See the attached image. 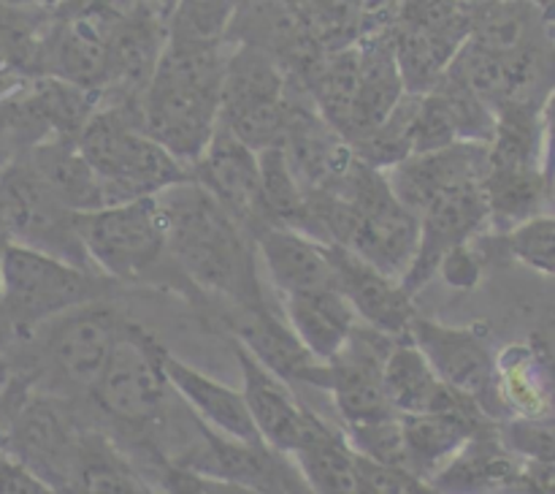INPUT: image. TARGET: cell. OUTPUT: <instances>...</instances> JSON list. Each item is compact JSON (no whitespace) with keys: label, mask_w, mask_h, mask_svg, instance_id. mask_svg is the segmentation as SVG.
<instances>
[{"label":"cell","mask_w":555,"mask_h":494,"mask_svg":"<svg viewBox=\"0 0 555 494\" xmlns=\"http://www.w3.org/2000/svg\"><path fill=\"white\" fill-rule=\"evenodd\" d=\"M168 258L193 291L231 304L236 313L269 307L258 277L255 239L193 179L163 190Z\"/></svg>","instance_id":"cell-1"},{"label":"cell","mask_w":555,"mask_h":494,"mask_svg":"<svg viewBox=\"0 0 555 494\" xmlns=\"http://www.w3.org/2000/svg\"><path fill=\"white\" fill-rule=\"evenodd\" d=\"M222 76V43L166 41L155 74L139 98L141 128L182 166L193 168L220 128Z\"/></svg>","instance_id":"cell-2"},{"label":"cell","mask_w":555,"mask_h":494,"mask_svg":"<svg viewBox=\"0 0 555 494\" xmlns=\"http://www.w3.org/2000/svg\"><path fill=\"white\" fill-rule=\"evenodd\" d=\"M76 144L103 182L106 206L160 195L190 179V168L141 128L139 103H101Z\"/></svg>","instance_id":"cell-3"},{"label":"cell","mask_w":555,"mask_h":494,"mask_svg":"<svg viewBox=\"0 0 555 494\" xmlns=\"http://www.w3.org/2000/svg\"><path fill=\"white\" fill-rule=\"evenodd\" d=\"M119 282L108 280L95 269L60 261L38 250L9 244L3 258V282H0V324L14 337H33L49 320L87 307L108 302Z\"/></svg>","instance_id":"cell-4"},{"label":"cell","mask_w":555,"mask_h":494,"mask_svg":"<svg viewBox=\"0 0 555 494\" xmlns=\"http://www.w3.org/2000/svg\"><path fill=\"white\" fill-rule=\"evenodd\" d=\"M85 253L103 277L141 282L160 271L168 258V220L157 195L108 204L76 215Z\"/></svg>","instance_id":"cell-5"},{"label":"cell","mask_w":555,"mask_h":494,"mask_svg":"<svg viewBox=\"0 0 555 494\" xmlns=\"http://www.w3.org/2000/svg\"><path fill=\"white\" fill-rule=\"evenodd\" d=\"M296 87L271 54L236 43L225 54L220 125L242 139L249 150L276 147L291 123Z\"/></svg>","instance_id":"cell-6"},{"label":"cell","mask_w":555,"mask_h":494,"mask_svg":"<svg viewBox=\"0 0 555 494\" xmlns=\"http://www.w3.org/2000/svg\"><path fill=\"white\" fill-rule=\"evenodd\" d=\"M166 353L168 347L146 326L122 318L106 369L90 391L95 405L128 427L160 421L173 396Z\"/></svg>","instance_id":"cell-7"},{"label":"cell","mask_w":555,"mask_h":494,"mask_svg":"<svg viewBox=\"0 0 555 494\" xmlns=\"http://www.w3.org/2000/svg\"><path fill=\"white\" fill-rule=\"evenodd\" d=\"M0 226L14 244L54 255L81 269H95L76 231V212L65 210L43 188L25 155L11 157L0 166Z\"/></svg>","instance_id":"cell-8"},{"label":"cell","mask_w":555,"mask_h":494,"mask_svg":"<svg viewBox=\"0 0 555 494\" xmlns=\"http://www.w3.org/2000/svg\"><path fill=\"white\" fill-rule=\"evenodd\" d=\"M406 337L448 389L475 400L491 421L504 416L496 394V353L480 326H448L417 313Z\"/></svg>","instance_id":"cell-9"},{"label":"cell","mask_w":555,"mask_h":494,"mask_svg":"<svg viewBox=\"0 0 555 494\" xmlns=\"http://www.w3.org/2000/svg\"><path fill=\"white\" fill-rule=\"evenodd\" d=\"M390 345L393 337L358 324L345 347L331 362L320 364L314 389L328 391L345 427H361L396 416L383 383Z\"/></svg>","instance_id":"cell-10"},{"label":"cell","mask_w":555,"mask_h":494,"mask_svg":"<svg viewBox=\"0 0 555 494\" xmlns=\"http://www.w3.org/2000/svg\"><path fill=\"white\" fill-rule=\"evenodd\" d=\"M417 223L421 231H417L415 258L399 280L410 296H417L437 277L439 264L450 250L475 242L491 226L482 182H466L439 193L417 215Z\"/></svg>","instance_id":"cell-11"},{"label":"cell","mask_w":555,"mask_h":494,"mask_svg":"<svg viewBox=\"0 0 555 494\" xmlns=\"http://www.w3.org/2000/svg\"><path fill=\"white\" fill-rule=\"evenodd\" d=\"M190 179L206 190L249 237L271 226L260 190L258 152L228 128H217L204 155L190 168Z\"/></svg>","instance_id":"cell-12"},{"label":"cell","mask_w":555,"mask_h":494,"mask_svg":"<svg viewBox=\"0 0 555 494\" xmlns=\"http://www.w3.org/2000/svg\"><path fill=\"white\" fill-rule=\"evenodd\" d=\"M122 315L108 302L76 307L49 320L47 364L65 385L90 394L114 351Z\"/></svg>","instance_id":"cell-13"},{"label":"cell","mask_w":555,"mask_h":494,"mask_svg":"<svg viewBox=\"0 0 555 494\" xmlns=\"http://www.w3.org/2000/svg\"><path fill=\"white\" fill-rule=\"evenodd\" d=\"M334 288L350 304L356 318L385 337H406L412 318L417 315L415 296L401 288L396 277L366 264L341 244H328Z\"/></svg>","instance_id":"cell-14"},{"label":"cell","mask_w":555,"mask_h":494,"mask_svg":"<svg viewBox=\"0 0 555 494\" xmlns=\"http://www.w3.org/2000/svg\"><path fill=\"white\" fill-rule=\"evenodd\" d=\"M231 347L242 369V396L258 429V438L263 440L266 448L291 459L307 434L314 410H309L291 383L263 367L242 342L231 340Z\"/></svg>","instance_id":"cell-15"},{"label":"cell","mask_w":555,"mask_h":494,"mask_svg":"<svg viewBox=\"0 0 555 494\" xmlns=\"http://www.w3.org/2000/svg\"><path fill=\"white\" fill-rule=\"evenodd\" d=\"M488 168V144H459L442 147L434 152H417L404 157L393 168L385 172L390 190L396 199L421 215L439 193L450 188H459L466 182H482Z\"/></svg>","instance_id":"cell-16"},{"label":"cell","mask_w":555,"mask_h":494,"mask_svg":"<svg viewBox=\"0 0 555 494\" xmlns=\"http://www.w3.org/2000/svg\"><path fill=\"white\" fill-rule=\"evenodd\" d=\"M428 483L437 494H524V459L488 423Z\"/></svg>","instance_id":"cell-17"},{"label":"cell","mask_w":555,"mask_h":494,"mask_svg":"<svg viewBox=\"0 0 555 494\" xmlns=\"http://www.w3.org/2000/svg\"><path fill=\"white\" fill-rule=\"evenodd\" d=\"M404 434L406 470L431 481L482 427L493 423L477 402H461L448 410L399 416Z\"/></svg>","instance_id":"cell-18"},{"label":"cell","mask_w":555,"mask_h":494,"mask_svg":"<svg viewBox=\"0 0 555 494\" xmlns=\"http://www.w3.org/2000/svg\"><path fill=\"white\" fill-rule=\"evenodd\" d=\"M166 375L173 394L188 405L195 421H201L206 429H211V432L222 434L228 440L263 445L242 391L231 389V385L209 378L201 369L190 367L188 362L177 358L171 351L166 353Z\"/></svg>","instance_id":"cell-19"},{"label":"cell","mask_w":555,"mask_h":494,"mask_svg":"<svg viewBox=\"0 0 555 494\" xmlns=\"http://www.w3.org/2000/svg\"><path fill=\"white\" fill-rule=\"evenodd\" d=\"M361 52V74H358V92L352 103L350 125L345 130L347 144H356L361 136L377 128L396 109V103L406 96L401 81L399 63H396L390 25L366 33L358 41Z\"/></svg>","instance_id":"cell-20"},{"label":"cell","mask_w":555,"mask_h":494,"mask_svg":"<svg viewBox=\"0 0 555 494\" xmlns=\"http://www.w3.org/2000/svg\"><path fill=\"white\" fill-rule=\"evenodd\" d=\"M255 250L280 296L334 286L328 244L307 233L285 226H269L255 233Z\"/></svg>","instance_id":"cell-21"},{"label":"cell","mask_w":555,"mask_h":494,"mask_svg":"<svg viewBox=\"0 0 555 494\" xmlns=\"http://www.w3.org/2000/svg\"><path fill=\"white\" fill-rule=\"evenodd\" d=\"M285 324L318 362H331L361 320L334 286L280 296Z\"/></svg>","instance_id":"cell-22"},{"label":"cell","mask_w":555,"mask_h":494,"mask_svg":"<svg viewBox=\"0 0 555 494\" xmlns=\"http://www.w3.org/2000/svg\"><path fill=\"white\" fill-rule=\"evenodd\" d=\"M231 329L233 340L242 342L263 367L280 375L285 383L314 385L323 362L309 356L307 347L296 340L291 326L271 309V304L253 313H236V318H231Z\"/></svg>","instance_id":"cell-23"},{"label":"cell","mask_w":555,"mask_h":494,"mask_svg":"<svg viewBox=\"0 0 555 494\" xmlns=\"http://www.w3.org/2000/svg\"><path fill=\"white\" fill-rule=\"evenodd\" d=\"M27 166L33 168L43 188L60 201L68 212H92L106 206V190L87 157L81 155L76 139H52L41 141L25 152Z\"/></svg>","instance_id":"cell-24"},{"label":"cell","mask_w":555,"mask_h":494,"mask_svg":"<svg viewBox=\"0 0 555 494\" xmlns=\"http://www.w3.org/2000/svg\"><path fill=\"white\" fill-rule=\"evenodd\" d=\"M385 394L396 416H417V413L448 410V407L469 402V396L448 389L431 364L410 342V337H399L390 345L388 358L383 367ZM475 402V400H472Z\"/></svg>","instance_id":"cell-25"},{"label":"cell","mask_w":555,"mask_h":494,"mask_svg":"<svg viewBox=\"0 0 555 494\" xmlns=\"http://www.w3.org/2000/svg\"><path fill=\"white\" fill-rule=\"evenodd\" d=\"M553 20L531 0H482L472 3L469 38L475 47L496 54H515L520 49L553 41Z\"/></svg>","instance_id":"cell-26"},{"label":"cell","mask_w":555,"mask_h":494,"mask_svg":"<svg viewBox=\"0 0 555 494\" xmlns=\"http://www.w3.org/2000/svg\"><path fill=\"white\" fill-rule=\"evenodd\" d=\"M291 461L312 494H361L358 454L350 448L345 432L323 421L318 413Z\"/></svg>","instance_id":"cell-27"},{"label":"cell","mask_w":555,"mask_h":494,"mask_svg":"<svg viewBox=\"0 0 555 494\" xmlns=\"http://www.w3.org/2000/svg\"><path fill=\"white\" fill-rule=\"evenodd\" d=\"M496 394L504 416H553V385L545 362L531 342L507 345L496 356Z\"/></svg>","instance_id":"cell-28"},{"label":"cell","mask_w":555,"mask_h":494,"mask_svg":"<svg viewBox=\"0 0 555 494\" xmlns=\"http://www.w3.org/2000/svg\"><path fill=\"white\" fill-rule=\"evenodd\" d=\"M553 188L542 168H486L482 195L488 204V220L499 233L513 231L520 223L540 215Z\"/></svg>","instance_id":"cell-29"},{"label":"cell","mask_w":555,"mask_h":494,"mask_svg":"<svg viewBox=\"0 0 555 494\" xmlns=\"http://www.w3.org/2000/svg\"><path fill=\"white\" fill-rule=\"evenodd\" d=\"M68 494H155L150 483L119 456L106 440L81 438L74 472V492Z\"/></svg>","instance_id":"cell-30"},{"label":"cell","mask_w":555,"mask_h":494,"mask_svg":"<svg viewBox=\"0 0 555 494\" xmlns=\"http://www.w3.org/2000/svg\"><path fill=\"white\" fill-rule=\"evenodd\" d=\"M242 0H173L168 11V41L217 47L228 38Z\"/></svg>","instance_id":"cell-31"},{"label":"cell","mask_w":555,"mask_h":494,"mask_svg":"<svg viewBox=\"0 0 555 494\" xmlns=\"http://www.w3.org/2000/svg\"><path fill=\"white\" fill-rule=\"evenodd\" d=\"M434 96L442 101L450 123H453L459 141H472V144H488L496 128V114L488 103H482L466 85H461L455 76L444 71L442 79L434 87Z\"/></svg>","instance_id":"cell-32"},{"label":"cell","mask_w":555,"mask_h":494,"mask_svg":"<svg viewBox=\"0 0 555 494\" xmlns=\"http://www.w3.org/2000/svg\"><path fill=\"white\" fill-rule=\"evenodd\" d=\"M393 22L415 25L464 47L469 38L472 3L466 0H401Z\"/></svg>","instance_id":"cell-33"},{"label":"cell","mask_w":555,"mask_h":494,"mask_svg":"<svg viewBox=\"0 0 555 494\" xmlns=\"http://www.w3.org/2000/svg\"><path fill=\"white\" fill-rule=\"evenodd\" d=\"M507 253L520 264L555 277V215H537L502 233Z\"/></svg>","instance_id":"cell-34"},{"label":"cell","mask_w":555,"mask_h":494,"mask_svg":"<svg viewBox=\"0 0 555 494\" xmlns=\"http://www.w3.org/2000/svg\"><path fill=\"white\" fill-rule=\"evenodd\" d=\"M345 438L350 443V448L358 456H363V459H372L377 465L406 467L404 434H401L399 416L361 423V427H345Z\"/></svg>","instance_id":"cell-35"},{"label":"cell","mask_w":555,"mask_h":494,"mask_svg":"<svg viewBox=\"0 0 555 494\" xmlns=\"http://www.w3.org/2000/svg\"><path fill=\"white\" fill-rule=\"evenodd\" d=\"M358 472H361V494H437L426 478L415 476L406 467L377 465L358 456Z\"/></svg>","instance_id":"cell-36"},{"label":"cell","mask_w":555,"mask_h":494,"mask_svg":"<svg viewBox=\"0 0 555 494\" xmlns=\"http://www.w3.org/2000/svg\"><path fill=\"white\" fill-rule=\"evenodd\" d=\"M0 494H63L11 451H0Z\"/></svg>","instance_id":"cell-37"},{"label":"cell","mask_w":555,"mask_h":494,"mask_svg":"<svg viewBox=\"0 0 555 494\" xmlns=\"http://www.w3.org/2000/svg\"><path fill=\"white\" fill-rule=\"evenodd\" d=\"M437 275H442V280L448 282V286L459 288V291H472L482 277L480 253L472 248V242L461 244V248L450 250V253L444 255Z\"/></svg>","instance_id":"cell-38"},{"label":"cell","mask_w":555,"mask_h":494,"mask_svg":"<svg viewBox=\"0 0 555 494\" xmlns=\"http://www.w3.org/2000/svg\"><path fill=\"white\" fill-rule=\"evenodd\" d=\"M540 130H542V174H545L547 185L555 188V87L540 109Z\"/></svg>","instance_id":"cell-39"},{"label":"cell","mask_w":555,"mask_h":494,"mask_svg":"<svg viewBox=\"0 0 555 494\" xmlns=\"http://www.w3.org/2000/svg\"><path fill=\"white\" fill-rule=\"evenodd\" d=\"M524 494H555V461H524Z\"/></svg>","instance_id":"cell-40"},{"label":"cell","mask_w":555,"mask_h":494,"mask_svg":"<svg viewBox=\"0 0 555 494\" xmlns=\"http://www.w3.org/2000/svg\"><path fill=\"white\" fill-rule=\"evenodd\" d=\"M163 483H166L168 494H211L198 472L184 470V467L179 465L166 467V478H163Z\"/></svg>","instance_id":"cell-41"},{"label":"cell","mask_w":555,"mask_h":494,"mask_svg":"<svg viewBox=\"0 0 555 494\" xmlns=\"http://www.w3.org/2000/svg\"><path fill=\"white\" fill-rule=\"evenodd\" d=\"M5 5H14V9L25 11H41V14H57L63 0H3Z\"/></svg>","instance_id":"cell-42"},{"label":"cell","mask_w":555,"mask_h":494,"mask_svg":"<svg viewBox=\"0 0 555 494\" xmlns=\"http://www.w3.org/2000/svg\"><path fill=\"white\" fill-rule=\"evenodd\" d=\"M101 3H106V0H63L57 14H79V11H87L92 9V5H101Z\"/></svg>","instance_id":"cell-43"},{"label":"cell","mask_w":555,"mask_h":494,"mask_svg":"<svg viewBox=\"0 0 555 494\" xmlns=\"http://www.w3.org/2000/svg\"><path fill=\"white\" fill-rule=\"evenodd\" d=\"M11 237L5 233V228L0 226V282H3V258H5V250H9Z\"/></svg>","instance_id":"cell-44"},{"label":"cell","mask_w":555,"mask_h":494,"mask_svg":"<svg viewBox=\"0 0 555 494\" xmlns=\"http://www.w3.org/2000/svg\"><path fill=\"white\" fill-rule=\"evenodd\" d=\"M531 3H534V5H540V9L545 11V14L551 16V20H553V16H555V0H531Z\"/></svg>","instance_id":"cell-45"},{"label":"cell","mask_w":555,"mask_h":494,"mask_svg":"<svg viewBox=\"0 0 555 494\" xmlns=\"http://www.w3.org/2000/svg\"><path fill=\"white\" fill-rule=\"evenodd\" d=\"M5 14H9V5H5V3H0V22L5 20Z\"/></svg>","instance_id":"cell-46"},{"label":"cell","mask_w":555,"mask_h":494,"mask_svg":"<svg viewBox=\"0 0 555 494\" xmlns=\"http://www.w3.org/2000/svg\"><path fill=\"white\" fill-rule=\"evenodd\" d=\"M293 494H312V492H309V486H307V483H304V486L296 489V492H293Z\"/></svg>","instance_id":"cell-47"},{"label":"cell","mask_w":555,"mask_h":494,"mask_svg":"<svg viewBox=\"0 0 555 494\" xmlns=\"http://www.w3.org/2000/svg\"><path fill=\"white\" fill-rule=\"evenodd\" d=\"M466 3H482V0H466Z\"/></svg>","instance_id":"cell-48"},{"label":"cell","mask_w":555,"mask_h":494,"mask_svg":"<svg viewBox=\"0 0 555 494\" xmlns=\"http://www.w3.org/2000/svg\"><path fill=\"white\" fill-rule=\"evenodd\" d=\"M553 30H555V16H553Z\"/></svg>","instance_id":"cell-49"}]
</instances>
